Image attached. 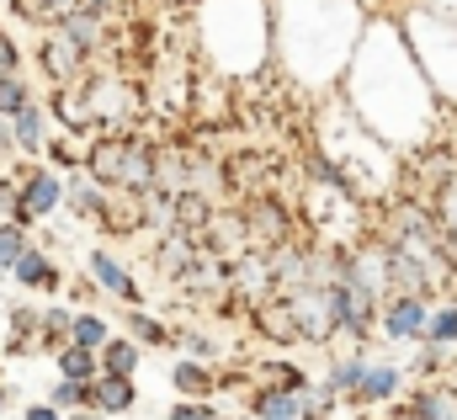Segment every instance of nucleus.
<instances>
[{"mask_svg": "<svg viewBox=\"0 0 457 420\" xmlns=\"http://www.w3.org/2000/svg\"><path fill=\"white\" fill-rule=\"evenodd\" d=\"M341 102L404 160L442 144L447 106L431 91L420 59L410 54V38H404L394 11H378L367 21V32L356 43V59H351V70L341 80Z\"/></svg>", "mask_w": 457, "mask_h": 420, "instance_id": "1", "label": "nucleus"}, {"mask_svg": "<svg viewBox=\"0 0 457 420\" xmlns=\"http://www.w3.org/2000/svg\"><path fill=\"white\" fill-rule=\"evenodd\" d=\"M367 0H277L271 11V54L309 97H336L367 32Z\"/></svg>", "mask_w": 457, "mask_h": 420, "instance_id": "2", "label": "nucleus"}, {"mask_svg": "<svg viewBox=\"0 0 457 420\" xmlns=\"http://www.w3.org/2000/svg\"><path fill=\"white\" fill-rule=\"evenodd\" d=\"M320 155L351 181V192H356L367 208H372V203H378V208L394 203L399 187H404V155H394V149L341 102V91L325 97V106H320Z\"/></svg>", "mask_w": 457, "mask_h": 420, "instance_id": "3", "label": "nucleus"}, {"mask_svg": "<svg viewBox=\"0 0 457 420\" xmlns=\"http://www.w3.org/2000/svg\"><path fill=\"white\" fill-rule=\"evenodd\" d=\"M394 16H399V27L410 38V54L420 59L431 91L442 97L447 112H457V16L426 5V0H404Z\"/></svg>", "mask_w": 457, "mask_h": 420, "instance_id": "4", "label": "nucleus"}, {"mask_svg": "<svg viewBox=\"0 0 457 420\" xmlns=\"http://www.w3.org/2000/svg\"><path fill=\"white\" fill-rule=\"evenodd\" d=\"M86 171L112 192L144 197L160 187V144L144 139L138 128H102L86 144Z\"/></svg>", "mask_w": 457, "mask_h": 420, "instance_id": "5", "label": "nucleus"}, {"mask_svg": "<svg viewBox=\"0 0 457 420\" xmlns=\"http://www.w3.org/2000/svg\"><path fill=\"white\" fill-rule=\"evenodd\" d=\"M293 319H298V340L303 346H330L341 330H336V282H298L287 293H277Z\"/></svg>", "mask_w": 457, "mask_h": 420, "instance_id": "6", "label": "nucleus"}, {"mask_svg": "<svg viewBox=\"0 0 457 420\" xmlns=\"http://www.w3.org/2000/svg\"><path fill=\"white\" fill-rule=\"evenodd\" d=\"M436 298H420V293H388L383 309H378V335L388 346H420L426 340V324H431Z\"/></svg>", "mask_w": 457, "mask_h": 420, "instance_id": "7", "label": "nucleus"}, {"mask_svg": "<svg viewBox=\"0 0 457 420\" xmlns=\"http://www.w3.org/2000/svg\"><path fill=\"white\" fill-rule=\"evenodd\" d=\"M64 208V171L54 165H21V208H16V223H48L54 213Z\"/></svg>", "mask_w": 457, "mask_h": 420, "instance_id": "8", "label": "nucleus"}, {"mask_svg": "<svg viewBox=\"0 0 457 420\" xmlns=\"http://www.w3.org/2000/svg\"><path fill=\"white\" fill-rule=\"evenodd\" d=\"M32 59H37V75H43L48 86H80V80L91 75V59H86V54H80L59 27H48V32L37 38Z\"/></svg>", "mask_w": 457, "mask_h": 420, "instance_id": "9", "label": "nucleus"}, {"mask_svg": "<svg viewBox=\"0 0 457 420\" xmlns=\"http://www.w3.org/2000/svg\"><path fill=\"white\" fill-rule=\"evenodd\" d=\"M404 394H410V367H399V362H388V357H372V362L361 367V383L351 389L345 405H356V410H383V405H399Z\"/></svg>", "mask_w": 457, "mask_h": 420, "instance_id": "10", "label": "nucleus"}, {"mask_svg": "<svg viewBox=\"0 0 457 420\" xmlns=\"http://www.w3.org/2000/svg\"><path fill=\"white\" fill-rule=\"evenodd\" d=\"M80 91H86V102H91L96 128H133V112H138V91H133V86H122L112 75H86Z\"/></svg>", "mask_w": 457, "mask_h": 420, "instance_id": "11", "label": "nucleus"}, {"mask_svg": "<svg viewBox=\"0 0 457 420\" xmlns=\"http://www.w3.org/2000/svg\"><path fill=\"white\" fill-rule=\"evenodd\" d=\"M86 277H91L107 298H117L122 309H144V288H138V277L117 261L107 245H91V250H86Z\"/></svg>", "mask_w": 457, "mask_h": 420, "instance_id": "12", "label": "nucleus"}, {"mask_svg": "<svg viewBox=\"0 0 457 420\" xmlns=\"http://www.w3.org/2000/svg\"><path fill=\"white\" fill-rule=\"evenodd\" d=\"M54 133H59V122H54L48 102H32L21 117H11V139H16V155H21V165H37V160L48 155Z\"/></svg>", "mask_w": 457, "mask_h": 420, "instance_id": "13", "label": "nucleus"}, {"mask_svg": "<svg viewBox=\"0 0 457 420\" xmlns=\"http://www.w3.org/2000/svg\"><path fill=\"white\" fill-rule=\"evenodd\" d=\"M399 416H410V420H457V383L453 378H420V383L399 399Z\"/></svg>", "mask_w": 457, "mask_h": 420, "instance_id": "14", "label": "nucleus"}, {"mask_svg": "<svg viewBox=\"0 0 457 420\" xmlns=\"http://www.w3.org/2000/svg\"><path fill=\"white\" fill-rule=\"evenodd\" d=\"M245 410L255 420H314L309 383H303V389H266V383H255V389L245 394Z\"/></svg>", "mask_w": 457, "mask_h": 420, "instance_id": "15", "label": "nucleus"}, {"mask_svg": "<svg viewBox=\"0 0 457 420\" xmlns=\"http://www.w3.org/2000/svg\"><path fill=\"white\" fill-rule=\"evenodd\" d=\"M11 282L21 288V293H37V298H59L64 293V266H59V256H48L43 245H32L16 266H11Z\"/></svg>", "mask_w": 457, "mask_h": 420, "instance_id": "16", "label": "nucleus"}, {"mask_svg": "<svg viewBox=\"0 0 457 420\" xmlns=\"http://www.w3.org/2000/svg\"><path fill=\"white\" fill-rule=\"evenodd\" d=\"M245 315H250V330H255L261 340H271L277 351H287V346H303V340H298V319H293V309H287L277 293H271V298H261V304H250Z\"/></svg>", "mask_w": 457, "mask_h": 420, "instance_id": "17", "label": "nucleus"}, {"mask_svg": "<svg viewBox=\"0 0 457 420\" xmlns=\"http://www.w3.org/2000/svg\"><path fill=\"white\" fill-rule=\"evenodd\" d=\"M170 389H176V399H219V389H224V373H219L213 362L176 357V362H170Z\"/></svg>", "mask_w": 457, "mask_h": 420, "instance_id": "18", "label": "nucleus"}, {"mask_svg": "<svg viewBox=\"0 0 457 420\" xmlns=\"http://www.w3.org/2000/svg\"><path fill=\"white\" fill-rule=\"evenodd\" d=\"M48 112H54V122H59V133H75V139H91V128H96V117H91V102H86V91L80 86H48Z\"/></svg>", "mask_w": 457, "mask_h": 420, "instance_id": "19", "label": "nucleus"}, {"mask_svg": "<svg viewBox=\"0 0 457 420\" xmlns=\"http://www.w3.org/2000/svg\"><path fill=\"white\" fill-rule=\"evenodd\" d=\"M59 32H64V38H70L86 59H96V54H107V32H112V21L80 5V11H70V16L59 21Z\"/></svg>", "mask_w": 457, "mask_h": 420, "instance_id": "20", "label": "nucleus"}, {"mask_svg": "<svg viewBox=\"0 0 457 420\" xmlns=\"http://www.w3.org/2000/svg\"><path fill=\"white\" fill-rule=\"evenodd\" d=\"M86 410H102V416H128V410H138V383L133 378H112V373H102L96 383H91V405Z\"/></svg>", "mask_w": 457, "mask_h": 420, "instance_id": "21", "label": "nucleus"}, {"mask_svg": "<svg viewBox=\"0 0 457 420\" xmlns=\"http://www.w3.org/2000/svg\"><path fill=\"white\" fill-rule=\"evenodd\" d=\"M75 330V304H43L37 309V357H54L59 346H70Z\"/></svg>", "mask_w": 457, "mask_h": 420, "instance_id": "22", "label": "nucleus"}, {"mask_svg": "<svg viewBox=\"0 0 457 420\" xmlns=\"http://www.w3.org/2000/svg\"><path fill=\"white\" fill-rule=\"evenodd\" d=\"M54 373L59 378H70V383H96L102 378V351H91V346H59L54 351Z\"/></svg>", "mask_w": 457, "mask_h": 420, "instance_id": "23", "label": "nucleus"}, {"mask_svg": "<svg viewBox=\"0 0 457 420\" xmlns=\"http://www.w3.org/2000/svg\"><path fill=\"white\" fill-rule=\"evenodd\" d=\"M250 383H266V389H303V383H314V373L298 367V362H287V357H266V362H250Z\"/></svg>", "mask_w": 457, "mask_h": 420, "instance_id": "24", "label": "nucleus"}, {"mask_svg": "<svg viewBox=\"0 0 457 420\" xmlns=\"http://www.w3.org/2000/svg\"><path fill=\"white\" fill-rule=\"evenodd\" d=\"M122 330L138 340V346H176V330H170V319L149 315V309H122Z\"/></svg>", "mask_w": 457, "mask_h": 420, "instance_id": "25", "label": "nucleus"}, {"mask_svg": "<svg viewBox=\"0 0 457 420\" xmlns=\"http://www.w3.org/2000/svg\"><path fill=\"white\" fill-rule=\"evenodd\" d=\"M138 367H144V346H138L128 330L102 346V373H112V378H138Z\"/></svg>", "mask_w": 457, "mask_h": 420, "instance_id": "26", "label": "nucleus"}, {"mask_svg": "<svg viewBox=\"0 0 457 420\" xmlns=\"http://www.w3.org/2000/svg\"><path fill=\"white\" fill-rule=\"evenodd\" d=\"M367 362H372V357H367V346H351L345 357H336V362L325 367V383H330V394H336L341 405L351 399V389L361 383V367H367Z\"/></svg>", "mask_w": 457, "mask_h": 420, "instance_id": "27", "label": "nucleus"}, {"mask_svg": "<svg viewBox=\"0 0 457 420\" xmlns=\"http://www.w3.org/2000/svg\"><path fill=\"white\" fill-rule=\"evenodd\" d=\"M32 245H37V239H32V229H27V223L0 218V277H11V266H16Z\"/></svg>", "mask_w": 457, "mask_h": 420, "instance_id": "28", "label": "nucleus"}, {"mask_svg": "<svg viewBox=\"0 0 457 420\" xmlns=\"http://www.w3.org/2000/svg\"><path fill=\"white\" fill-rule=\"evenodd\" d=\"M112 319L102 315V309H75V330H70V340L75 346H91V351H102L107 340H112Z\"/></svg>", "mask_w": 457, "mask_h": 420, "instance_id": "29", "label": "nucleus"}, {"mask_svg": "<svg viewBox=\"0 0 457 420\" xmlns=\"http://www.w3.org/2000/svg\"><path fill=\"white\" fill-rule=\"evenodd\" d=\"M426 340H431V346H442V351H453V357H457V298H442V304L431 309V324H426Z\"/></svg>", "mask_w": 457, "mask_h": 420, "instance_id": "30", "label": "nucleus"}, {"mask_svg": "<svg viewBox=\"0 0 457 420\" xmlns=\"http://www.w3.org/2000/svg\"><path fill=\"white\" fill-rule=\"evenodd\" d=\"M32 102H37V91H32V80H27V75H0V117H5V122H11V117H21Z\"/></svg>", "mask_w": 457, "mask_h": 420, "instance_id": "31", "label": "nucleus"}, {"mask_svg": "<svg viewBox=\"0 0 457 420\" xmlns=\"http://www.w3.org/2000/svg\"><path fill=\"white\" fill-rule=\"evenodd\" d=\"M415 357H410V373L415 378H447L453 373V351H442V346H431V340H420V346H410Z\"/></svg>", "mask_w": 457, "mask_h": 420, "instance_id": "32", "label": "nucleus"}, {"mask_svg": "<svg viewBox=\"0 0 457 420\" xmlns=\"http://www.w3.org/2000/svg\"><path fill=\"white\" fill-rule=\"evenodd\" d=\"M43 399H48L54 410H64V416H70V410H86V405H91V383H70V378H54Z\"/></svg>", "mask_w": 457, "mask_h": 420, "instance_id": "33", "label": "nucleus"}, {"mask_svg": "<svg viewBox=\"0 0 457 420\" xmlns=\"http://www.w3.org/2000/svg\"><path fill=\"white\" fill-rule=\"evenodd\" d=\"M16 208H21V165L0 171V218H16Z\"/></svg>", "mask_w": 457, "mask_h": 420, "instance_id": "34", "label": "nucleus"}, {"mask_svg": "<svg viewBox=\"0 0 457 420\" xmlns=\"http://www.w3.org/2000/svg\"><path fill=\"white\" fill-rule=\"evenodd\" d=\"M165 420H224V410H219L213 399H176Z\"/></svg>", "mask_w": 457, "mask_h": 420, "instance_id": "35", "label": "nucleus"}, {"mask_svg": "<svg viewBox=\"0 0 457 420\" xmlns=\"http://www.w3.org/2000/svg\"><path fill=\"white\" fill-rule=\"evenodd\" d=\"M21 64H27L21 43H16L11 32H0V75H21Z\"/></svg>", "mask_w": 457, "mask_h": 420, "instance_id": "36", "label": "nucleus"}, {"mask_svg": "<svg viewBox=\"0 0 457 420\" xmlns=\"http://www.w3.org/2000/svg\"><path fill=\"white\" fill-rule=\"evenodd\" d=\"M21 420H64V410H54L48 399H37V405H27V410H21Z\"/></svg>", "mask_w": 457, "mask_h": 420, "instance_id": "37", "label": "nucleus"}, {"mask_svg": "<svg viewBox=\"0 0 457 420\" xmlns=\"http://www.w3.org/2000/svg\"><path fill=\"white\" fill-rule=\"evenodd\" d=\"M64 420H112V416H102V410H70Z\"/></svg>", "mask_w": 457, "mask_h": 420, "instance_id": "38", "label": "nucleus"}, {"mask_svg": "<svg viewBox=\"0 0 457 420\" xmlns=\"http://www.w3.org/2000/svg\"><path fill=\"white\" fill-rule=\"evenodd\" d=\"M0 410H11V383L0 378Z\"/></svg>", "mask_w": 457, "mask_h": 420, "instance_id": "39", "label": "nucleus"}, {"mask_svg": "<svg viewBox=\"0 0 457 420\" xmlns=\"http://www.w3.org/2000/svg\"><path fill=\"white\" fill-rule=\"evenodd\" d=\"M426 5H436V11H453V16H457V0H426Z\"/></svg>", "mask_w": 457, "mask_h": 420, "instance_id": "40", "label": "nucleus"}, {"mask_svg": "<svg viewBox=\"0 0 457 420\" xmlns=\"http://www.w3.org/2000/svg\"><path fill=\"white\" fill-rule=\"evenodd\" d=\"M224 420H255V416H250V410H239V416H224Z\"/></svg>", "mask_w": 457, "mask_h": 420, "instance_id": "41", "label": "nucleus"}, {"mask_svg": "<svg viewBox=\"0 0 457 420\" xmlns=\"http://www.w3.org/2000/svg\"><path fill=\"white\" fill-rule=\"evenodd\" d=\"M447 378H453V383H457V362H453V373H447Z\"/></svg>", "mask_w": 457, "mask_h": 420, "instance_id": "42", "label": "nucleus"}, {"mask_svg": "<svg viewBox=\"0 0 457 420\" xmlns=\"http://www.w3.org/2000/svg\"><path fill=\"white\" fill-rule=\"evenodd\" d=\"M394 420H410V416H399V410H394Z\"/></svg>", "mask_w": 457, "mask_h": 420, "instance_id": "43", "label": "nucleus"}]
</instances>
